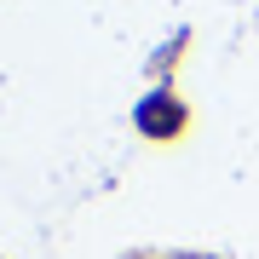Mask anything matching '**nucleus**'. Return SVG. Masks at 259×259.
Returning <instances> with one entry per match:
<instances>
[{"label":"nucleus","mask_w":259,"mask_h":259,"mask_svg":"<svg viewBox=\"0 0 259 259\" xmlns=\"http://www.w3.org/2000/svg\"><path fill=\"white\" fill-rule=\"evenodd\" d=\"M139 127H144V133H173V127H179L173 98H150L144 110H139Z\"/></svg>","instance_id":"1"}]
</instances>
